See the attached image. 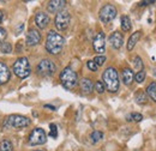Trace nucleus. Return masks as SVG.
Masks as SVG:
<instances>
[{"label":"nucleus","instance_id":"1","mask_svg":"<svg viewBox=\"0 0 156 151\" xmlns=\"http://www.w3.org/2000/svg\"><path fill=\"white\" fill-rule=\"evenodd\" d=\"M65 44V38L62 37L59 33L55 30H49L47 34V38H46V51L52 54V55H57L62 51V47Z\"/></svg>","mask_w":156,"mask_h":151},{"label":"nucleus","instance_id":"2","mask_svg":"<svg viewBox=\"0 0 156 151\" xmlns=\"http://www.w3.org/2000/svg\"><path fill=\"white\" fill-rule=\"evenodd\" d=\"M102 83L105 84V88L114 94L119 90V85H120V82H119V75H118V71L114 67H107L103 73H102Z\"/></svg>","mask_w":156,"mask_h":151},{"label":"nucleus","instance_id":"3","mask_svg":"<svg viewBox=\"0 0 156 151\" xmlns=\"http://www.w3.org/2000/svg\"><path fill=\"white\" fill-rule=\"evenodd\" d=\"M29 125H30V119H28L27 116H23V115H18V114L7 116L4 121V124H2L4 128H7V130L24 128Z\"/></svg>","mask_w":156,"mask_h":151},{"label":"nucleus","instance_id":"4","mask_svg":"<svg viewBox=\"0 0 156 151\" xmlns=\"http://www.w3.org/2000/svg\"><path fill=\"white\" fill-rule=\"evenodd\" d=\"M60 83L65 89H73L78 84V76L71 67H65L60 73Z\"/></svg>","mask_w":156,"mask_h":151},{"label":"nucleus","instance_id":"5","mask_svg":"<svg viewBox=\"0 0 156 151\" xmlns=\"http://www.w3.org/2000/svg\"><path fill=\"white\" fill-rule=\"evenodd\" d=\"M12 71L13 73L17 76L20 79H24L27 77H29L31 73V68H30V62L27 58H18L13 66H12Z\"/></svg>","mask_w":156,"mask_h":151},{"label":"nucleus","instance_id":"6","mask_svg":"<svg viewBox=\"0 0 156 151\" xmlns=\"http://www.w3.org/2000/svg\"><path fill=\"white\" fill-rule=\"evenodd\" d=\"M55 71H57V66L49 59L41 60L37 64V66H36V72L41 77H51V76H53L55 73Z\"/></svg>","mask_w":156,"mask_h":151},{"label":"nucleus","instance_id":"7","mask_svg":"<svg viewBox=\"0 0 156 151\" xmlns=\"http://www.w3.org/2000/svg\"><path fill=\"white\" fill-rule=\"evenodd\" d=\"M117 13H118V10L117 7L114 6V5H112V4H107V5H105L101 10H100V12H98V17H100V20L102 22V23H109V22H112L113 19L117 17Z\"/></svg>","mask_w":156,"mask_h":151},{"label":"nucleus","instance_id":"8","mask_svg":"<svg viewBox=\"0 0 156 151\" xmlns=\"http://www.w3.org/2000/svg\"><path fill=\"white\" fill-rule=\"evenodd\" d=\"M70 22H71V16H70L69 11L62 10L57 13V16L54 18V25L59 31H65L69 28Z\"/></svg>","mask_w":156,"mask_h":151},{"label":"nucleus","instance_id":"9","mask_svg":"<svg viewBox=\"0 0 156 151\" xmlns=\"http://www.w3.org/2000/svg\"><path fill=\"white\" fill-rule=\"evenodd\" d=\"M47 142V134L43 128L36 127L29 134V144L30 145H42Z\"/></svg>","mask_w":156,"mask_h":151},{"label":"nucleus","instance_id":"10","mask_svg":"<svg viewBox=\"0 0 156 151\" xmlns=\"http://www.w3.org/2000/svg\"><path fill=\"white\" fill-rule=\"evenodd\" d=\"M93 47H94V51L98 53L100 55H102L106 52V37H105V34L102 31L98 33L96 36L94 37Z\"/></svg>","mask_w":156,"mask_h":151},{"label":"nucleus","instance_id":"11","mask_svg":"<svg viewBox=\"0 0 156 151\" xmlns=\"http://www.w3.org/2000/svg\"><path fill=\"white\" fill-rule=\"evenodd\" d=\"M40 42H41V34H40L39 30H36V29H29L28 33H27V36H25V43H27V46L34 47V46H37Z\"/></svg>","mask_w":156,"mask_h":151},{"label":"nucleus","instance_id":"12","mask_svg":"<svg viewBox=\"0 0 156 151\" xmlns=\"http://www.w3.org/2000/svg\"><path fill=\"white\" fill-rule=\"evenodd\" d=\"M65 6H66L65 0H52L47 4V11L51 13H58L64 10Z\"/></svg>","mask_w":156,"mask_h":151},{"label":"nucleus","instance_id":"13","mask_svg":"<svg viewBox=\"0 0 156 151\" xmlns=\"http://www.w3.org/2000/svg\"><path fill=\"white\" fill-rule=\"evenodd\" d=\"M49 22H51L49 16L47 13H44V12H37L35 15V24H36V26L39 29H42V30L46 29L48 26Z\"/></svg>","mask_w":156,"mask_h":151},{"label":"nucleus","instance_id":"14","mask_svg":"<svg viewBox=\"0 0 156 151\" xmlns=\"http://www.w3.org/2000/svg\"><path fill=\"white\" fill-rule=\"evenodd\" d=\"M108 41H109L111 46H112L114 49H119V48H121V46H122V43H124V37H122V35H121L119 31H114V33L109 36Z\"/></svg>","mask_w":156,"mask_h":151},{"label":"nucleus","instance_id":"15","mask_svg":"<svg viewBox=\"0 0 156 151\" xmlns=\"http://www.w3.org/2000/svg\"><path fill=\"white\" fill-rule=\"evenodd\" d=\"M11 78V72L7 67V65L0 60V85L7 83Z\"/></svg>","mask_w":156,"mask_h":151},{"label":"nucleus","instance_id":"16","mask_svg":"<svg viewBox=\"0 0 156 151\" xmlns=\"http://www.w3.org/2000/svg\"><path fill=\"white\" fill-rule=\"evenodd\" d=\"M79 86H80V90H82V93L84 95L91 94L93 90H94V84H93L91 79H89V78H83V79H80Z\"/></svg>","mask_w":156,"mask_h":151},{"label":"nucleus","instance_id":"17","mask_svg":"<svg viewBox=\"0 0 156 151\" xmlns=\"http://www.w3.org/2000/svg\"><path fill=\"white\" fill-rule=\"evenodd\" d=\"M133 78H135V75H133V71L131 68L126 67L121 71V80L125 85H131L133 82Z\"/></svg>","mask_w":156,"mask_h":151},{"label":"nucleus","instance_id":"18","mask_svg":"<svg viewBox=\"0 0 156 151\" xmlns=\"http://www.w3.org/2000/svg\"><path fill=\"white\" fill-rule=\"evenodd\" d=\"M140 36H142V31H140V30L135 31V33H133V34L130 36L129 41H127V46H126V48H127V51H129V52H131V51H132V49L136 47L137 42L139 41Z\"/></svg>","mask_w":156,"mask_h":151},{"label":"nucleus","instance_id":"19","mask_svg":"<svg viewBox=\"0 0 156 151\" xmlns=\"http://www.w3.org/2000/svg\"><path fill=\"white\" fill-rule=\"evenodd\" d=\"M145 94L149 98H151L154 102H156V82H151L148 84L145 89Z\"/></svg>","mask_w":156,"mask_h":151},{"label":"nucleus","instance_id":"20","mask_svg":"<svg viewBox=\"0 0 156 151\" xmlns=\"http://www.w3.org/2000/svg\"><path fill=\"white\" fill-rule=\"evenodd\" d=\"M120 25H121L122 31H125V33L130 31V30H131V26H132L130 17H129V16H122V17H121V20H120Z\"/></svg>","mask_w":156,"mask_h":151},{"label":"nucleus","instance_id":"21","mask_svg":"<svg viewBox=\"0 0 156 151\" xmlns=\"http://www.w3.org/2000/svg\"><path fill=\"white\" fill-rule=\"evenodd\" d=\"M135 100H136V103L138 104H145L148 102V96L143 90H139L135 94Z\"/></svg>","mask_w":156,"mask_h":151},{"label":"nucleus","instance_id":"22","mask_svg":"<svg viewBox=\"0 0 156 151\" xmlns=\"http://www.w3.org/2000/svg\"><path fill=\"white\" fill-rule=\"evenodd\" d=\"M13 150V145L9 139H4L0 143V151H12Z\"/></svg>","mask_w":156,"mask_h":151},{"label":"nucleus","instance_id":"23","mask_svg":"<svg viewBox=\"0 0 156 151\" xmlns=\"http://www.w3.org/2000/svg\"><path fill=\"white\" fill-rule=\"evenodd\" d=\"M102 138H103V133L101 132V131H94V132L90 134V142L93 144H96Z\"/></svg>","mask_w":156,"mask_h":151},{"label":"nucleus","instance_id":"24","mask_svg":"<svg viewBox=\"0 0 156 151\" xmlns=\"http://www.w3.org/2000/svg\"><path fill=\"white\" fill-rule=\"evenodd\" d=\"M127 121H135V122H139L143 120V115L139 113H131L126 116Z\"/></svg>","mask_w":156,"mask_h":151},{"label":"nucleus","instance_id":"25","mask_svg":"<svg viewBox=\"0 0 156 151\" xmlns=\"http://www.w3.org/2000/svg\"><path fill=\"white\" fill-rule=\"evenodd\" d=\"M133 66H135V68L138 70V71H140V70H144V64H143V60L140 59L139 55H136L135 59H133Z\"/></svg>","mask_w":156,"mask_h":151},{"label":"nucleus","instance_id":"26","mask_svg":"<svg viewBox=\"0 0 156 151\" xmlns=\"http://www.w3.org/2000/svg\"><path fill=\"white\" fill-rule=\"evenodd\" d=\"M0 51H1V53H6V54H9V53H11L12 52V46L9 43V42H2L1 44H0Z\"/></svg>","mask_w":156,"mask_h":151},{"label":"nucleus","instance_id":"27","mask_svg":"<svg viewBox=\"0 0 156 151\" xmlns=\"http://www.w3.org/2000/svg\"><path fill=\"white\" fill-rule=\"evenodd\" d=\"M145 77H147L145 71H144V70H140V71H138L136 75H135V80H136L138 84H140V83H143V82H144Z\"/></svg>","mask_w":156,"mask_h":151},{"label":"nucleus","instance_id":"28","mask_svg":"<svg viewBox=\"0 0 156 151\" xmlns=\"http://www.w3.org/2000/svg\"><path fill=\"white\" fill-rule=\"evenodd\" d=\"M94 89H95V91L98 93V94H103L105 93V84L102 83V80H98L95 84H94Z\"/></svg>","mask_w":156,"mask_h":151},{"label":"nucleus","instance_id":"29","mask_svg":"<svg viewBox=\"0 0 156 151\" xmlns=\"http://www.w3.org/2000/svg\"><path fill=\"white\" fill-rule=\"evenodd\" d=\"M49 128H51V131H49V137L57 138V137H58V127H57V125H55V124H51Z\"/></svg>","mask_w":156,"mask_h":151},{"label":"nucleus","instance_id":"30","mask_svg":"<svg viewBox=\"0 0 156 151\" xmlns=\"http://www.w3.org/2000/svg\"><path fill=\"white\" fill-rule=\"evenodd\" d=\"M98 66H102L105 62H106V57L105 55H98V57L94 58V60H93Z\"/></svg>","mask_w":156,"mask_h":151},{"label":"nucleus","instance_id":"31","mask_svg":"<svg viewBox=\"0 0 156 151\" xmlns=\"http://www.w3.org/2000/svg\"><path fill=\"white\" fill-rule=\"evenodd\" d=\"M87 66H88V68H89L90 71H93V72H96L98 70V66L93 61V60H89V61L87 62Z\"/></svg>","mask_w":156,"mask_h":151},{"label":"nucleus","instance_id":"32","mask_svg":"<svg viewBox=\"0 0 156 151\" xmlns=\"http://www.w3.org/2000/svg\"><path fill=\"white\" fill-rule=\"evenodd\" d=\"M7 36V33H6V30L4 29V28H1L0 26V44L2 43V42H5V38Z\"/></svg>","mask_w":156,"mask_h":151},{"label":"nucleus","instance_id":"33","mask_svg":"<svg viewBox=\"0 0 156 151\" xmlns=\"http://www.w3.org/2000/svg\"><path fill=\"white\" fill-rule=\"evenodd\" d=\"M151 4H155V0H145V1H139L138 2L139 6H148V5H151Z\"/></svg>","mask_w":156,"mask_h":151},{"label":"nucleus","instance_id":"34","mask_svg":"<svg viewBox=\"0 0 156 151\" xmlns=\"http://www.w3.org/2000/svg\"><path fill=\"white\" fill-rule=\"evenodd\" d=\"M23 29H24V23H20V25L17 26V34H20L23 31Z\"/></svg>","mask_w":156,"mask_h":151},{"label":"nucleus","instance_id":"35","mask_svg":"<svg viewBox=\"0 0 156 151\" xmlns=\"http://www.w3.org/2000/svg\"><path fill=\"white\" fill-rule=\"evenodd\" d=\"M44 108H49L51 111H55V107L54 106H49V104H44Z\"/></svg>","mask_w":156,"mask_h":151},{"label":"nucleus","instance_id":"36","mask_svg":"<svg viewBox=\"0 0 156 151\" xmlns=\"http://www.w3.org/2000/svg\"><path fill=\"white\" fill-rule=\"evenodd\" d=\"M2 18H4V13H2L1 11H0V23L2 22Z\"/></svg>","mask_w":156,"mask_h":151},{"label":"nucleus","instance_id":"37","mask_svg":"<svg viewBox=\"0 0 156 151\" xmlns=\"http://www.w3.org/2000/svg\"><path fill=\"white\" fill-rule=\"evenodd\" d=\"M153 73H154V76L156 77V68H154V70H153Z\"/></svg>","mask_w":156,"mask_h":151},{"label":"nucleus","instance_id":"38","mask_svg":"<svg viewBox=\"0 0 156 151\" xmlns=\"http://www.w3.org/2000/svg\"><path fill=\"white\" fill-rule=\"evenodd\" d=\"M35 151H41V150H35Z\"/></svg>","mask_w":156,"mask_h":151}]
</instances>
